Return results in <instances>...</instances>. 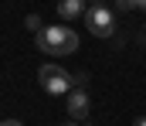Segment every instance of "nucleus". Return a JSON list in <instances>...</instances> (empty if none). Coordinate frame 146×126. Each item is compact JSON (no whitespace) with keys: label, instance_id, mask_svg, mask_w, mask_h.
<instances>
[{"label":"nucleus","instance_id":"13","mask_svg":"<svg viewBox=\"0 0 146 126\" xmlns=\"http://www.w3.org/2000/svg\"><path fill=\"white\" fill-rule=\"evenodd\" d=\"M65 126H75V123H65Z\"/></svg>","mask_w":146,"mask_h":126},{"label":"nucleus","instance_id":"2","mask_svg":"<svg viewBox=\"0 0 146 126\" xmlns=\"http://www.w3.org/2000/svg\"><path fill=\"white\" fill-rule=\"evenodd\" d=\"M37 82H41V89H44L48 95H68L75 89V79L58 65V61H44V65L37 68Z\"/></svg>","mask_w":146,"mask_h":126},{"label":"nucleus","instance_id":"11","mask_svg":"<svg viewBox=\"0 0 146 126\" xmlns=\"http://www.w3.org/2000/svg\"><path fill=\"white\" fill-rule=\"evenodd\" d=\"M95 3H106V0H95Z\"/></svg>","mask_w":146,"mask_h":126},{"label":"nucleus","instance_id":"7","mask_svg":"<svg viewBox=\"0 0 146 126\" xmlns=\"http://www.w3.org/2000/svg\"><path fill=\"white\" fill-rule=\"evenodd\" d=\"M119 3V10H136L139 7V0H115Z\"/></svg>","mask_w":146,"mask_h":126},{"label":"nucleus","instance_id":"5","mask_svg":"<svg viewBox=\"0 0 146 126\" xmlns=\"http://www.w3.org/2000/svg\"><path fill=\"white\" fill-rule=\"evenodd\" d=\"M58 14L61 21H75L85 14V0H58Z\"/></svg>","mask_w":146,"mask_h":126},{"label":"nucleus","instance_id":"9","mask_svg":"<svg viewBox=\"0 0 146 126\" xmlns=\"http://www.w3.org/2000/svg\"><path fill=\"white\" fill-rule=\"evenodd\" d=\"M133 126H146V116H139V119H136V123H133Z\"/></svg>","mask_w":146,"mask_h":126},{"label":"nucleus","instance_id":"3","mask_svg":"<svg viewBox=\"0 0 146 126\" xmlns=\"http://www.w3.org/2000/svg\"><path fill=\"white\" fill-rule=\"evenodd\" d=\"M85 27L95 34V38H112L115 34V14H112L106 3H92L85 10Z\"/></svg>","mask_w":146,"mask_h":126},{"label":"nucleus","instance_id":"8","mask_svg":"<svg viewBox=\"0 0 146 126\" xmlns=\"http://www.w3.org/2000/svg\"><path fill=\"white\" fill-rule=\"evenodd\" d=\"M0 126H24V123H21V119H3Z\"/></svg>","mask_w":146,"mask_h":126},{"label":"nucleus","instance_id":"12","mask_svg":"<svg viewBox=\"0 0 146 126\" xmlns=\"http://www.w3.org/2000/svg\"><path fill=\"white\" fill-rule=\"evenodd\" d=\"M143 38H146V27H143Z\"/></svg>","mask_w":146,"mask_h":126},{"label":"nucleus","instance_id":"10","mask_svg":"<svg viewBox=\"0 0 146 126\" xmlns=\"http://www.w3.org/2000/svg\"><path fill=\"white\" fill-rule=\"evenodd\" d=\"M139 10H146V0H139Z\"/></svg>","mask_w":146,"mask_h":126},{"label":"nucleus","instance_id":"1","mask_svg":"<svg viewBox=\"0 0 146 126\" xmlns=\"http://www.w3.org/2000/svg\"><path fill=\"white\" fill-rule=\"evenodd\" d=\"M37 48L44 55H72V51H78V34H75L72 27H65V24L41 27L37 31Z\"/></svg>","mask_w":146,"mask_h":126},{"label":"nucleus","instance_id":"6","mask_svg":"<svg viewBox=\"0 0 146 126\" xmlns=\"http://www.w3.org/2000/svg\"><path fill=\"white\" fill-rule=\"evenodd\" d=\"M24 24H27V27H31V31H41V27H44V24H41V17H37V14H31V17H27V21H24Z\"/></svg>","mask_w":146,"mask_h":126},{"label":"nucleus","instance_id":"4","mask_svg":"<svg viewBox=\"0 0 146 126\" xmlns=\"http://www.w3.org/2000/svg\"><path fill=\"white\" fill-rule=\"evenodd\" d=\"M92 113V95L85 92V85H75L68 92V116L72 119H85Z\"/></svg>","mask_w":146,"mask_h":126}]
</instances>
